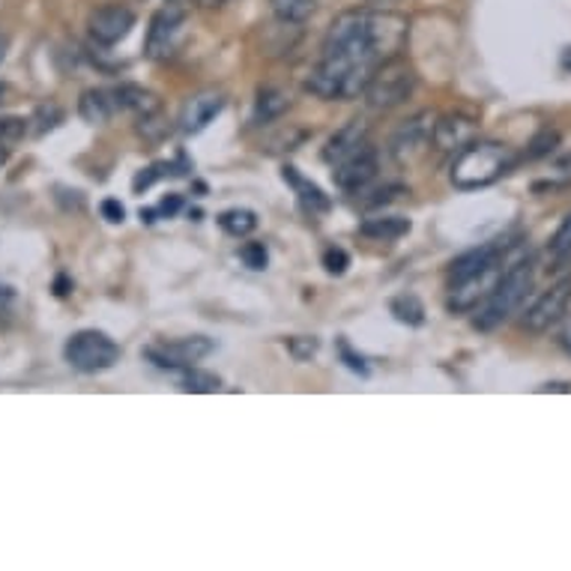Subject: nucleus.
Here are the masks:
<instances>
[{"label": "nucleus", "instance_id": "obj_22", "mask_svg": "<svg viewBox=\"0 0 571 571\" xmlns=\"http://www.w3.org/2000/svg\"><path fill=\"white\" fill-rule=\"evenodd\" d=\"M180 390L195 392V395H210V392L221 390V381L216 374H210V371H201L198 365H189V368H183Z\"/></svg>", "mask_w": 571, "mask_h": 571}, {"label": "nucleus", "instance_id": "obj_8", "mask_svg": "<svg viewBox=\"0 0 571 571\" xmlns=\"http://www.w3.org/2000/svg\"><path fill=\"white\" fill-rule=\"evenodd\" d=\"M212 353V341L204 339V335H191V339H177V341H162V344H153L144 351V356L159 365V368L168 371H183L189 365H198L201 360H207Z\"/></svg>", "mask_w": 571, "mask_h": 571}, {"label": "nucleus", "instance_id": "obj_24", "mask_svg": "<svg viewBox=\"0 0 571 571\" xmlns=\"http://www.w3.org/2000/svg\"><path fill=\"white\" fill-rule=\"evenodd\" d=\"M392 314H395V321L407 323V326H422L425 323V305L413 293L395 297L392 300Z\"/></svg>", "mask_w": 571, "mask_h": 571}, {"label": "nucleus", "instance_id": "obj_35", "mask_svg": "<svg viewBox=\"0 0 571 571\" xmlns=\"http://www.w3.org/2000/svg\"><path fill=\"white\" fill-rule=\"evenodd\" d=\"M560 347L571 356V321L565 323V326H562V332H560Z\"/></svg>", "mask_w": 571, "mask_h": 571}, {"label": "nucleus", "instance_id": "obj_33", "mask_svg": "<svg viewBox=\"0 0 571 571\" xmlns=\"http://www.w3.org/2000/svg\"><path fill=\"white\" fill-rule=\"evenodd\" d=\"M100 210H102V216L111 221V225H121V221L126 219V210H123V204L117 201V198H105Z\"/></svg>", "mask_w": 571, "mask_h": 571}, {"label": "nucleus", "instance_id": "obj_1", "mask_svg": "<svg viewBox=\"0 0 571 571\" xmlns=\"http://www.w3.org/2000/svg\"><path fill=\"white\" fill-rule=\"evenodd\" d=\"M407 19L390 10H347L323 37L321 58L305 79V91L321 100H356L383 61L402 54Z\"/></svg>", "mask_w": 571, "mask_h": 571}, {"label": "nucleus", "instance_id": "obj_23", "mask_svg": "<svg viewBox=\"0 0 571 571\" xmlns=\"http://www.w3.org/2000/svg\"><path fill=\"white\" fill-rule=\"evenodd\" d=\"M288 96L281 91H276V87H267V91L258 93V102H255V121L258 123H270L279 117L281 111H288Z\"/></svg>", "mask_w": 571, "mask_h": 571}, {"label": "nucleus", "instance_id": "obj_3", "mask_svg": "<svg viewBox=\"0 0 571 571\" xmlns=\"http://www.w3.org/2000/svg\"><path fill=\"white\" fill-rule=\"evenodd\" d=\"M518 162L521 159H518V153L511 150L509 144L473 138L470 144H464L455 162H451L449 180L455 189L461 191L488 189L494 183H500L506 174H511Z\"/></svg>", "mask_w": 571, "mask_h": 571}, {"label": "nucleus", "instance_id": "obj_38", "mask_svg": "<svg viewBox=\"0 0 571 571\" xmlns=\"http://www.w3.org/2000/svg\"><path fill=\"white\" fill-rule=\"evenodd\" d=\"M10 147H0V165H7V159H10Z\"/></svg>", "mask_w": 571, "mask_h": 571}, {"label": "nucleus", "instance_id": "obj_29", "mask_svg": "<svg viewBox=\"0 0 571 571\" xmlns=\"http://www.w3.org/2000/svg\"><path fill=\"white\" fill-rule=\"evenodd\" d=\"M240 258L249 270H267V263H270V251H267L263 242H246V246L240 249Z\"/></svg>", "mask_w": 571, "mask_h": 571}, {"label": "nucleus", "instance_id": "obj_32", "mask_svg": "<svg viewBox=\"0 0 571 571\" xmlns=\"http://www.w3.org/2000/svg\"><path fill=\"white\" fill-rule=\"evenodd\" d=\"M347 263H351V255L344 249H339V246H330V249L323 251V267H326V272H332V276H341V272L347 270Z\"/></svg>", "mask_w": 571, "mask_h": 571}, {"label": "nucleus", "instance_id": "obj_2", "mask_svg": "<svg viewBox=\"0 0 571 571\" xmlns=\"http://www.w3.org/2000/svg\"><path fill=\"white\" fill-rule=\"evenodd\" d=\"M518 246L521 242H511L509 237H502V240L481 242L476 249L464 251L461 258H455L449 263V276H446V284H449V300H446V305H449V311L467 314V311L479 309L481 300L491 293L497 279L502 276L506 258Z\"/></svg>", "mask_w": 571, "mask_h": 571}, {"label": "nucleus", "instance_id": "obj_30", "mask_svg": "<svg viewBox=\"0 0 571 571\" xmlns=\"http://www.w3.org/2000/svg\"><path fill=\"white\" fill-rule=\"evenodd\" d=\"M288 351L293 353L297 362H305L321 351V341L314 339V335H297V339H288Z\"/></svg>", "mask_w": 571, "mask_h": 571}, {"label": "nucleus", "instance_id": "obj_26", "mask_svg": "<svg viewBox=\"0 0 571 571\" xmlns=\"http://www.w3.org/2000/svg\"><path fill=\"white\" fill-rule=\"evenodd\" d=\"M560 147V132L551 129V126H544V129L536 135V138L527 144V159H541V156H551L553 150Z\"/></svg>", "mask_w": 571, "mask_h": 571}, {"label": "nucleus", "instance_id": "obj_18", "mask_svg": "<svg viewBox=\"0 0 571 571\" xmlns=\"http://www.w3.org/2000/svg\"><path fill=\"white\" fill-rule=\"evenodd\" d=\"M411 219H404V216H377V219H365L360 225V233L362 237H368V240H383V242H392V240H402L411 233Z\"/></svg>", "mask_w": 571, "mask_h": 571}, {"label": "nucleus", "instance_id": "obj_34", "mask_svg": "<svg viewBox=\"0 0 571 571\" xmlns=\"http://www.w3.org/2000/svg\"><path fill=\"white\" fill-rule=\"evenodd\" d=\"M180 195H168V198H165V201L159 204V210L156 212H165V216H174V212L180 210Z\"/></svg>", "mask_w": 571, "mask_h": 571}, {"label": "nucleus", "instance_id": "obj_27", "mask_svg": "<svg viewBox=\"0 0 571 571\" xmlns=\"http://www.w3.org/2000/svg\"><path fill=\"white\" fill-rule=\"evenodd\" d=\"M28 135V121L24 117H0V147H15Z\"/></svg>", "mask_w": 571, "mask_h": 571}, {"label": "nucleus", "instance_id": "obj_40", "mask_svg": "<svg viewBox=\"0 0 571 571\" xmlns=\"http://www.w3.org/2000/svg\"><path fill=\"white\" fill-rule=\"evenodd\" d=\"M3 51H7V40L0 37V61H3Z\"/></svg>", "mask_w": 571, "mask_h": 571}, {"label": "nucleus", "instance_id": "obj_7", "mask_svg": "<svg viewBox=\"0 0 571 571\" xmlns=\"http://www.w3.org/2000/svg\"><path fill=\"white\" fill-rule=\"evenodd\" d=\"M569 305H571V276H565V279H560L557 284H551L548 291L539 293L530 309L523 311V321H521L523 330L536 332V335L548 332L551 326H557L565 314H569Z\"/></svg>", "mask_w": 571, "mask_h": 571}, {"label": "nucleus", "instance_id": "obj_10", "mask_svg": "<svg viewBox=\"0 0 571 571\" xmlns=\"http://www.w3.org/2000/svg\"><path fill=\"white\" fill-rule=\"evenodd\" d=\"M132 28H135V12L121 3H105L100 10H93L87 19L91 40L100 45H117L129 37Z\"/></svg>", "mask_w": 571, "mask_h": 571}, {"label": "nucleus", "instance_id": "obj_11", "mask_svg": "<svg viewBox=\"0 0 571 571\" xmlns=\"http://www.w3.org/2000/svg\"><path fill=\"white\" fill-rule=\"evenodd\" d=\"M377 150L371 144H362L360 150L351 153L347 159L332 165V180L341 191H362L374 177H377Z\"/></svg>", "mask_w": 571, "mask_h": 571}, {"label": "nucleus", "instance_id": "obj_39", "mask_svg": "<svg viewBox=\"0 0 571 571\" xmlns=\"http://www.w3.org/2000/svg\"><path fill=\"white\" fill-rule=\"evenodd\" d=\"M560 168H571V153L565 156V159H560Z\"/></svg>", "mask_w": 571, "mask_h": 571}, {"label": "nucleus", "instance_id": "obj_14", "mask_svg": "<svg viewBox=\"0 0 571 571\" xmlns=\"http://www.w3.org/2000/svg\"><path fill=\"white\" fill-rule=\"evenodd\" d=\"M476 138V121L467 114H446L440 121H434L432 144L443 153L461 150L464 144H470Z\"/></svg>", "mask_w": 571, "mask_h": 571}, {"label": "nucleus", "instance_id": "obj_17", "mask_svg": "<svg viewBox=\"0 0 571 571\" xmlns=\"http://www.w3.org/2000/svg\"><path fill=\"white\" fill-rule=\"evenodd\" d=\"M284 183H291L293 191H297V198H300L302 210L305 212H311V216H323V212H330L332 201L326 198V195H323L321 186H314L311 180H305V177H302L300 170L293 168V165L284 168Z\"/></svg>", "mask_w": 571, "mask_h": 571}, {"label": "nucleus", "instance_id": "obj_31", "mask_svg": "<svg viewBox=\"0 0 571 571\" xmlns=\"http://www.w3.org/2000/svg\"><path fill=\"white\" fill-rule=\"evenodd\" d=\"M335 347H339L341 362H344V365H347V368H351L353 374H360V377H368V374H371L368 365H365V360H362L360 353H353V347H351V344H347V341L339 339V341H335Z\"/></svg>", "mask_w": 571, "mask_h": 571}, {"label": "nucleus", "instance_id": "obj_36", "mask_svg": "<svg viewBox=\"0 0 571 571\" xmlns=\"http://www.w3.org/2000/svg\"><path fill=\"white\" fill-rule=\"evenodd\" d=\"M198 7H204V10H216V7H221L225 0H195Z\"/></svg>", "mask_w": 571, "mask_h": 571}, {"label": "nucleus", "instance_id": "obj_21", "mask_svg": "<svg viewBox=\"0 0 571 571\" xmlns=\"http://www.w3.org/2000/svg\"><path fill=\"white\" fill-rule=\"evenodd\" d=\"M219 228L228 237H249L255 228H258V212L249 210V207H231V210H225L219 216Z\"/></svg>", "mask_w": 571, "mask_h": 571}, {"label": "nucleus", "instance_id": "obj_12", "mask_svg": "<svg viewBox=\"0 0 571 571\" xmlns=\"http://www.w3.org/2000/svg\"><path fill=\"white\" fill-rule=\"evenodd\" d=\"M225 93L221 91H201L195 93L180 111V129L186 135H198L210 126L216 117H219L221 111H225Z\"/></svg>", "mask_w": 571, "mask_h": 571}, {"label": "nucleus", "instance_id": "obj_28", "mask_svg": "<svg viewBox=\"0 0 571 571\" xmlns=\"http://www.w3.org/2000/svg\"><path fill=\"white\" fill-rule=\"evenodd\" d=\"M165 174H180V170L174 168V165H168V162H156V165H150L147 170H141L138 177H135V183H132V189H135V191L150 189L153 183L162 180Z\"/></svg>", "mask_w": 571, "mask_h": 571}, {"label": "nucleus", "instance_id": "obj_19", "mask_svg": "<svg viewBox=\"0 0 571 571\" xmlns=\"http://www.w3.org/2000/svg\"><path fill=\"white\" fill-rule=\"evenodd\" d=\"M114 111H117V108H114L111 91H100V87H91V91L81 93L79 114H81V121H84V123H91V126L108 123Z\"/></svg>", "mask_w": 571, "mask_h": 571}, {"label": "nucleus", "instance_id": "obj_4", "mask_svg": "<svg viewBox=\"0 0 571 571\" xmlns=\"http://www.w3.org/2000/svg\"><path fill=\"white\" fill-rule=\"evenodd\" d=\"M532 284H536V270H532L530 258H518L511 261L502 276L497 279V284L491 288V293L481 300L476 318H473V326L479 332H494L500 330L502 323H509L518 311L523 309V302L530 297Z\"/></svg>", "mask_w": 571, "mask_h": 571}, {"label": "nucleus", "instance_id": "obj_37", "mask_svg": "<svg viewBox=\"0 0 571 571\" xmlns=\"http://www.w3.org/2000/svg\"><path fill=\"white\" fill-rule=\"evenodd\" d=\"M562 70H571V49H565V54H562Z\"/></svg>", "mask_w": 571, "mask_h": 571}, {"label": "nucleus", "instance_id": "obj_9", "mask_svg": "<svg viewBox=\"0 0 571 571\" xmlns=\"http://www.w3.org/2000/svg\"><path fill=\"white\" fill-rule=\"evenodd\" d=\"M183 24H186V12H183L180 7H174V3L162 7V10L153 15L150 31H147V45H144L150 61H165V58L174 54L177 40H180L183 33Z\"/></svg>", "mask_w": 571, "mask_h": 571}, {"label": "nucleus", "instance_id": "obj_15", "mask_svg": "<svg viewBox=\"0 0 571 571\" xmlns=\"http://www.w3.org/2000/svg\"><path fill=\"white\" fill-rule=\"evenodd\" d=\"M362 144H368V129H365V123L362 121H351L344 129H339L326 141V147H323V162L326 165H339L341 159H347L351 153H356Z\"/></svg>", "mask_w": 571, "mask_h": 571}, {"label": "nucleus", "instance_id": "obj_13", "mask_svg": "<svg viewBox=\"0 0 571 571\" xmlns=\"http://www.w3.org/2000/svg\"><path fill=\"white\" fill-rule=\"evenodd\" d=\"M432 129H434V117L432 114H419L395 132L392 138V156L395 162H411L416 153L425 150V144H432Z\"/></svg>", "mask_w": 571, "mask_h": 571}, {"label": "nucleus", "instance_id": "obj_6", "mask_svg": "<svg viewBox=\"0 0 571 571\" xmlns=\"http://www.w3.org/2000/svg\"><path fill=\"white\" fill-rule=\"evenodd\" d=\"M63 356L81 374H100L121 362V344L102 330H79L66 341Z\"/></svg>", "mask_w": 571, "mask_h": 571}, {"label": "nucleus", "instance_id": "obj_16", "mask_svg": "<svg viewBox=\"0 0 571 571\" xmlns=\"http://www.w3.org/2000/svg\"><path fill=\"white\" fill-rule=\"evenodd\" d=\"M111 100H114V108L132 111L135 117H147V114L162 111L156 93L144 91L138 84H121V87H114V91H111Z\"/></svg>", "mask_w": 571, "mask_h": 571}, {"label": "nucleus", "instance_id": "obj_5", "mask_svg": "<svg viewBox=\"0 0 571 571\" xmlns=\"http://www.w3.org/2000/svg\"><path fill=\"white\" fill-rule=\"evenodd\" d=\"M413 91H416V72L402 54H395L374 70L362 96L371 111H392L411 100Z\"/></svg>", "mask_w": 571, "mask_h": 571}, {"label": "nucleus", "instance_id": "obj_25", "mask_svg": "<svg viewBox=\"0 0 571 571\" xmlns=\"http://www.w3.org/2000/svg\"><path fill=\"white\" fill-rule=\"evenodd\" d=\"M548 255L553 263H562L571 258V212L560 221V228L553 231L551 242H548Z\"/></svg>", "mask_w": 571, "mask_h": 571}, {"label": "nucleus", "instance_id": "obj_20", "mask_svg": "<svg viewBox=\"0 0 571 571\" xmlns=\"http://www.w3.org/2000/svg\"><path fill=\"white\" fill-rule=\"evenodd\" d=\"M272 15L288 24V28H297V24H305V21L314 15L318 10V0H270Z\"/></svg>", "mask_w": 571, "mask_h": 571}]
</instances>
